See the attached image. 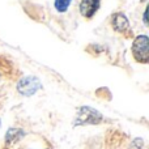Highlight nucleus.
Segmentation results:
<instances>
[{
  "mask_svg": "<svg viewBox=\"0 0 149 149\" xmlns=\"http://www.w3.org/2000/svg\"><path fill=\"white\" fill-rule=\"evenodd\" d=\"M105 120L101 111L92 106H80L76 110V116L73 119V127L81 126H97Z\"/></svg>",
  "mask_w": 149,
  "mask_h": 149,
  "instance_id": "f257e3e1",
  "label": "nucleus"
},
{
  "mask_svg": "<svg viewBox=\"0 0 149 149\" xmlns=\"http://www.w3.org/2000/svg\"><path fill=\"white\" fill-rule=\"evenodd\" d=\"M42 88H43V85H42L41 80L36 76L29 74V76H24L18 80L16 89H17L18 94L24 95V97H33Z\"/></svg>",
  "mask_w": 149,
  "mask_h": 149,
  "instance_id": "f03ea898",
  "label": "nucleus"
},
{
  "mask_svg": "<svg viewBox=\"0 0 149 149\" xmlns=\"http://www.w3.org/2000/svg\"><path fill=\"white\" fill-rule=\"evenodd\" d=\"M132 55L137 63L147 64L149 62V38L145 34H140L134 39L131 47Z\"/></svg>",
  "mask_w": 149,
  "mask_h": 149,
  "instance_id": "7ed1b4c3",
  "label": "nucleus"
},
{
  "mask_svg": "<svg viewBox=\"0 0 149 149\" xmlns=\"http://www.w3.org/2000/svg\"><path fill=\"white\" fill-rule=\"evenodd\" d=\"M101 1L102 0H80L79 10L80 15L86 20H90L95 16V13L100 10Z\"/></svg>",
  "mask_w": 149,
  "mask_h": 149,
  "instance_id": "20e7f679",
  "label": "nucleus"
},
{
  "mask_svg": "<svg viewBox=\"0 0 149 149\" xmlns=\"http://www.w3.org/2000/svg\"><path fill=\"white\" fill-rule=\"evenodd\" d=\"M111 28L118 33H127L130 30V20L123 12H116L111 16Z\"/></svg>",
  "mask_w": 149,
  "mask_h": 149,
  "instance_id": "39448f33",
  "label": "nucleus"
},
{
  "mask_svg": "<svg viewBox=\"0 0 149 149\" xmlns=\"http://www.w3.org/2000/svg\"><path fill=\"white\" fill-rule=\"evenodd\" d=\"M25 136H26V132L22 128H20V127H10L5 132V136H4L5 145L7 147H12V145L20 143Z\"/></svg>",
  "mask_w": 149,
  "mask_h": 149,
  "instance_id": "423d86ee",
  "label": "nucleus"
},
{
  "mask_svg": "<svg viewBox=\"0 0 149 149\" xmlns=\"http://www.w3.org/2000/svg\"><path fill=\"white\" fill-rule=\"evenodd\" d=\"M72 0H54V8L58 13H65L70 9Z\"/></svg>",
  "mask_w": 149,
  "mask_h": 149,
  "instance_id": "0eeeda50",
  "label": "nucleus"
},
{
  "mask_svg": "<svg viewBox=\"0 0 149 149\" xmlns=\"http://www.w3.org/2000/svg\"><path fill=\"white\" fill-rule=\"evenodd\" d=\"M132 147L136 148V149H141L144 147V140L141 139V137H136V139H134V141H132Z\"/></svg>",
  "mask_w": 149,
  "mask_h": 149,
  "instance_id": "6e6552de",
  "label": "nucleus"
},
{
  "mask_svg": "<svg viewBox=\"0 0 149 149\" xmlns=\"http://www.w3.org/2000/svg\"><path fill=\"white\" fill-rule=\"evenodd\" d=\"M147 9H148V8H145V10H144V16H143V21H144L145 25H148V20H147Z\"/></svg>",
  "mask_w": 149,
  "mask_h": 149,
  "instance_id": "1a4fd4ad",
  "label": "nucleus"
},
{
  "mask_svg": "<svg viewBox=\"0 0 149 149\" xmlns=\"http://www.w3.org/2000/svg\"><path fill=\"white\" fill-rule=\"evenodd\" d=\"M0 127H1V120H0Z\"/></svg>",
  "mask_w": 149,
  "mask_h": 149,
  "instance_id": "9d476101",
  "label": "nucleus"
},
{
  "mask_svg": "<svg viewBox=\"0 0 149 149\" xmlns=\"http://www.w3.org/2000/svg\"><path fill=\"white\" fill-rule=\"evenodd\" d=\"M46 149H50V148H46Z\"/></svg>",
  "mask_w": 149,
  "mask_h": 149,
  "instance_id": "9b49d317",
  "label": "nucleus"
}]
</instances>
